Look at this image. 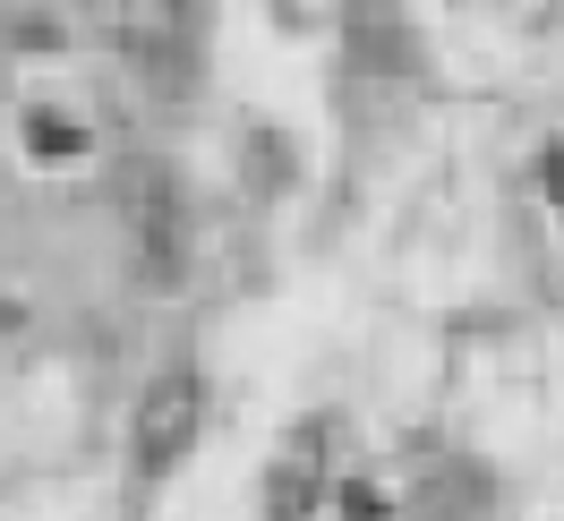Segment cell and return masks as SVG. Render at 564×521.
Wrapping results in <instances>:
<instances>
[{"label":"cell","instance_id":"4","mask_svg":"<svg viewBox=\"0 0 564 521\" xmlns=\"http://www.w3.org/2000/svg\"><path fill=\"white\" fill-rule=\"evenodd\" d=\"M343 35H351V69H368V77H411V69H420L402 0H351Z\"/></svg>","mask_w":564,"mask_h":521},{"label":"cell","instance_id":"8","mask_svg":"<svg viewBox=\"0 0 564 521\" xmlns=\"http://www.w3.org/2000/svg\"><path fill=\"white\" fill-rule=\"evenodd\" d=\"M343 513L351 521H386V496H377V487H343Z\"/></svg>","mask_w":564,"mask_h":521},{"label":"cell","instance_id":"1","mask_svg":"<svg viewBox=\"0 0 564 521\" xmlns=\"http://www.w3.org/2000/svg\"><path fill=\"white\" fill-rule=\"evenodd\" d=\"M111 206H120V231L138 240V265L154 282H172L188 265V206H180V180L154 154L111 163Z\"/></svg>","mask_w":564,"mask_h":521},{"label":"cell","instance_id":"2","mask_svg":"<svg viewBox=\"0 0 564 521\" xmlns=\"http://www.w3.org/2000/svg\"><path fill=\"white\" fill-rule=\"evenodd\" d=\"M86 9H95L104 43L129 69H145L154 86H180V77H188V52H197L188 0H86Z\"/></svg>","mask_w":564,"mask_h":521},{"label":"cell","instance_id":"5","mask_svg":"<svg viewBox=\"0 0 564 521\" xmlns=\"http://www.w3.org/2000/svg\"><path fill=\"white\" fill-rule=\"evenodd\" d=\"M325 496V427H291V445L265 470V521H308Z\"/></svg>","mask_w":564,"mask_h":521},{"label":"cell","instance_id":"9","mask_svg":"<svg viewBox=\"0 0 564 521\" xmlns=\"http://www.w3.org/2000/svg\"><path fill=\"white\" fill-rule=\"evenodd\" d=\"M539 180H547V197H556V214H564V145H547V154H539Z\"/></svg>","mask_w":564,"mask_h":521},{"label":"cell","instance_id":"3","mask_svg":"<svg viewBox=\"0 0 564 521\" xmlns=\"http://www.w3.org/2000/svg\"><path fill=\"white\" fill-rule=\"evenodd\" d=\"M197 411H206V384L188 368H163L145 384V402H138V470L145 479H163L180 453L197 445Z\"/></svg>","mask_w":564,"mask_h":521},{"label":"cell","instance_id":"7","mask_svg":"<svg viewBox=\"0 0 564 521\" xmlns=\"http://www.w3.org/2000/svg\"><path fill=\"white\" fill-rule=\"evenodd\" d=\"M26 145H35V154H77L86 138H77L69 120H26Z\"/></svg>","mask_w":564,"mask_h":521},{"label":"cell","instance_id":"6","mask_svg":"<svg viewBox=\"0 0 564 521\" xmlns=\"http://www.w3.org/2000/svg\"><path fill=\"white\" fill-rule=\"evenodd\" d=\"M470 496H479V470H462V479H445V470H436V479H427V496H420V513H427V521H470V513H462Z\"/></svg>","mask_w":564,"mask_h":521}]
</instances>
